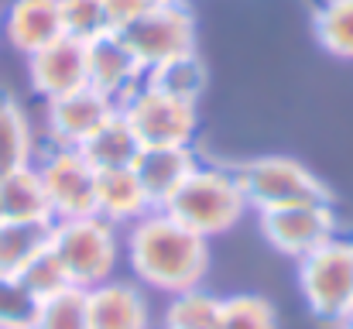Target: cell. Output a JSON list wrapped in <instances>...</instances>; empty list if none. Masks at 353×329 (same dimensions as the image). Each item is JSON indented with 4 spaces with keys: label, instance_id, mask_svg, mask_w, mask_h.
Masks as SVG:
<instances>
[{
    "label": "cell",
    "instance_id": "6da1fadb",
    "mask_svg": "<svg viewBox=\"0 0 353 329\" xmlns=\"http://www.w3.org/2000/svg\"><path fill=\"white\" fill-rule=\"evenodd\" d=\"M123 257L141 285L165 295L199 288L210 275V240L185 230L165 210H151L127 226Z\"/></svg>",
    "mask_w": 353,
    "mask_h": 329
},
{
    "label": "cell",
    "instance_id": "7a4b0ae2",
    "mask_svg": "<svg viewBox=\"0 0 353 329\" xmlns=\"http://www.w3.org/2000/svg\"><path fill=\"white\" fill-rule=\"evenodd\" d=\"M161 210L203 240H213L240 223V217L247 213V199L236 186L234 168L199 161Z\"/></svg>",
    "mask_w": 353,
    "mask_h": 329
},
{
    "label": "cell",
    "instance_id": "3957f363",
    "mask_svg": "<svg viewBox=\"0 0 353 329\" xmlns=\"http://www.w3.org/2000/svg\"><path fill=\"white\" fill-rule=\"evenodd\" d=\"M48 247L62 261L69 281L90 292L114 278L117 261L123 254V237L117 233L114 223L93 213V217L55 219L48 233Z\"/></svg>",
    "mask_w": 353,
    "mask_h": 329
},
{
    "label": "cell",
    "instance_id": "277c9868",
    "mask_svg": "<svg viewBox=\"0 0 353 329\" xmlns=\"http://www.w3.org/2000/svg\"><path fill=\"white\" fill-rule=\"evenodd\" d=\"M236 186L247 199V210L268 213V210H288V206H309V203H333L326 182L288 154H257L234 168Z\"/></svg>",
    "mask_w": 353,
    "mask_h": 329
},
{
    "label": "cell",
    "instance_id": "5b68a950",
    "mask_svg": "<svg viewBox=\"0 0 353 329\" xmlns=\"http://www.w3.org/2000/svg\"><path fill=\"white\" fill-rule=\"evenodd\" d=\"M299 292L309 312L330 326L353 319V240L333 237L299 261Z\"/></svg>",
    "mask_w": 353,
    "mask_h": 329
},
{
    "label": "cell",
    "instance_id": "8992f818",
    "mask_svg": "<svg viewBox=\"0 0 353 329\" xmlns=\"http://www.w3.org/2000/svg\"><path fill=\"white\" fill-rule=\"evenodd\" d=\"M117 34L137 59L141 72H151L179 55L196 52V17L185 0H154Z\"/></svg>",
    "mask_w": 353,
    "mask_h": 329
},
{
    "label": "cell",
    "instance_id": "52a82bcc",
    "mask_svg": "<svg viewBox=\"0 0 353 329\" xmlns=\"http://www.w3.org/2000/svg\"><path fill=\"white\" fill-rule=\"evenodd\" d=\"M120 113L137 134L141 148H168V144H189L199 127L196 103H182L175 97H165L151 86H137L130 97L120 100Z\"/></svg>",
    "mask_w": 353,
    "mask_h": 329
},
{
    "label": "cell",
    "instance_id": "ba28073f",
    "mask_svg": "<svg viewBox=\"0 0 353 329\" xmlns=\"http://www.w3.org/2000/svg\"><path fill=\"white\" fill-rule=\"evenodd\" d=\"M38 175L48 192V206L55 219H76L97 213V168L86 161L79 148H52L41 154Z\"/></svg>",
    "mask_w": 353,
    "mask_h": 329
},
{
    "label": "cell",
    "instance_id": "9c48e42d",
    "mask_svg": "<svg viewBox=\"0 0 353 329\" xmlns=\"http://www.w3.org/2000/svg\"><path fill=\"white\" fill-rule=\"evenodd\" d=\"M257 230L285 257L302 261L316 247L336 237V213L330 203H309V206H288V210H268L257 213Z\"/></svg>",
    "mask_w": 353,
    "mask_h": 329
},
{
    "label": "cell",
    "instance_id": "30bf717a",
    "mask_svg": "<svg viewBox=\"0 0 353 329\" xmlns=\"http://www.w3.org/2000/svg\"><path fill=\"white\" fill-rule=\"evenodd\" d=\"M114 113L117 103L110 97H103L93 86H83L69 97L45 103V130L52 148H83Z\"/></svg>",
    "mask_w": 353,
    "mask_h": 329
},
{
    "label": "cell",
    "instance_id": "8fae6325",
    "mask_svg": "<svg viewBox=\"0 0 353 329\" xmlns=\"http://www.w3.org/2000/svg\"><path fill=\"white\" fill-rule=\"evenodd\" d=\"M28 83L45 103L90 86L86 83V41L62 34L52 45L28 55Z\"/></svg>",
    "mask_w": 353,
    "mask_h": 329
},
{
    "label": "cell",
    "instance_id": "7c38bea8",
    "mask_svg": "<svg viewBox=\"0 0 353 329\" xmlns=\"http://www.w3.org/2000/svg\"><path fill=\"white\" fill-rule=\"evenodd\" d=\"M141 79H144V72L117 31H107V34L86 41V83L93 90H100L103 97H110L117 107L123 97H130L141 86Z\"/></svg>",
    "mask_w": 353,
    "mask_h": 329
},
{
    "label": "cell",
    "instance_id": "4fadbf2b",
    "mask_svg": "<svg viewBox=\"0 0 353 329\" xmlns=\"http://www.w3.org/2000/svg\"><path fill=\"white\" fill-rule=\"evenodd\" d=\"M0 31L14 52H21L24 59L34 55L38 48L62 38L59 0H10L3 10Z\"/></svg>",
    "mask_w": 353,
    "mask_h": 329
},
{
    "label": "cell",
    "instance_id": "5bb4252c",
    "mask_svg": "<svg viewBox=\"0 0 353 329\" xmlns=\"http://www.w3.org/2000/svg\"><path fill=\"white\" fill-rule=\"evenodd\" d=\"M90 329H154L151 306L134 281L110 278L86 292Z\"/></svg>",
    "mask_w": 353,
    "mask_h": 329
},
{
    "label": "cell",
    "instance_id": "9a60e30c",
    "mask_svg": "<svg viewBox=\"0 0 353 329\" xmlns=\"http://www.w3.org/2000/svg\"><path fill=\"white\" fill-rule=\"evenodd\" d=\"M196 165H199V158L189 144H168V148H141L130 168L141 179L151 206L161 210Z\"/></svg>",
    "mask_w": 353,
    "mask_h": 329
},
{
    "label": "cell",
    "instance_id": "2e32d148",
    "mask_svg": "<svg viewBox=\"0 0 353 329\" xmlns=\"http://www.w3.org/2000/svg\"><path fill=\"white\" fill-rule=\"evenodd\" d=\"M154 206L134 175V168H110L97 172V217H103L114 226H130L134 219L148 217Z\"/></svg>",
    "mask_w": 353,
    "mask_h": 329
},
{
    "label": "cell",
    "instance_id": "e0dca14e",
    "mask_svg": "<svg viewBox=\"0 0 353 329\" xmlns=\"http://www.w3.org/2000/svg\"><path fill=\"white\" fill-rule=\"evenodd\" d=\"M0 217L10 223H55L38 165L17 168L0 179Z\"/></svg>",
    "mask_w": 353,
    "mask_h": 329
},
{
    "label": "cell",
    "instance_id": "ac0fdd59",
    "mask_svg": "<svg viewBox=\"0 0 353 329\" xmlns=\"http://www.w3.org/2000/svg\"><path fill=\"white\" fill-rule=\"evenodd\" d=\"M34 165V127L21 100L0 93V179Z\"/></svg>",
    "mask_w": 353,
    "mask_h": 329
},
{
    "label": "cell",
    "instance_id": "d6986e66",
    "mask_svg": "<svg viewBox=\"0 0 353 329\" xmlns=\"http://www.w3.org/2000/svg\"><path fill=\"white\" fill-rule=\"evenodd\" d=\"M86 154V161L97 168V172H110V168H130L137 151H141V141L137 134L130 130V123L123 120V113H117L79 148Z\"/></svg>",
    "mask_w": 353,
    "mask_h": 329
},
{
    "label": "cell",
    "instance_id": "ffe728a7",
    "mask_svg": "<svg viewBox=\"0 0 353 329\" xmlns=\"http://www.w3.org/2000/svg\"><path fill=\"white\" fill-rule=\"evenodd\" d=\"M206 79H210L206 62L199 59V52H189V55H179V59L144 72L141 83L158 90V93H165V97H175L182 103H196L199 107V100L206 93Z\"/></svg>",
    "mask_w": 353,
    "mask_h": 329
},
{
    "label": "cell",
    "instance_id": "44dd1931",
    "mask_svg": "<svg viewBox=\"0 0 353 329\" xmlns=\"http://www.w3.org/2000/svg\"><path fill=\"white\" fill-rule=\"evenodd\" d=\"M312 34L323 52L353 62V0H323L312 14Z\"/></svg>",
    "mask_w": 353,
    "mask_h": 329
},
{
    "label": "cell",
    "instance_id": "7402d4cb",
    "mask_svg": "<svg viewBox=\"0 0 353 329\" xmlns=\"http://www.w3.org/2000/svg\"><path fill=\"white\" fill-rule=\"evenodd\" d=\"M52 223H0V275L17 278L24 264L48 247Z\"/></svg>",
    "mask_w": 353,
    "mask_h": 329
},
{
    "label": "cell",
    "instance_id": "603a6c76",
    "mask_svg": "<svg viewBox=\"0 0 353 329\" xmlns=\"http://www.w3.org/2000/svg\"><path fill=\"white\" fill-rule=\"evenodd\" d=\"M216 312H220V299L199 285V288L168 295V306L161 312V329H213Z\"/></svg>",
    "mask_w": 353,
    "mask_h": 329
},
{
    "label": "cell",
    "instance_id": "cb8c5ba5",
    "mask_svg": "<svg viewBox=\"0 0 353 329\" xmlns=\"http://www.w3.org/2000/svg\"><path fill=\"white\" fill-rule=\"evenodd\" d=\"M213 329H278V312L264 295H227L220 299L216 326Z\"/></svg>",
    "mask_w": 353,
    "mask_h": 329
},
{
    "label": "cell",
    "instance_id": "d4e9b609",
    "mask_svg": "<svg viewBox=\"0 0 353 329\" xmlns=\"http://www.w3.org/2000/svg\"><path fill=\"white\" fill-rule=\"evenodd\" d=\"M34 329H90V302L83 288H65L45 302H38Z\"/></svg>",
    "mask_w": 353,
    "mask_h": 329
},
{
    "label": "cell",
    "instance_id": "484cf974",
    "mask_svg": "<svg viewBox=\"0 0 353 329\" xmlns=\"http://www.w3.org/2000/svg\"><path fill=\"white\" fill-rule=\"evenodd\" d=\"M17 281H21L38 302H45V299H52V295L72 288V281H69V275H65V268H62V261L55 257L52 247L38 250V254L24 264V271L17 275Z\"/></svg>",
    "mask_w": 353,
    "mask_h": 329
},
{
    "label": "cell",
    "instance_id": "4316f807",
    "mask_svg": "<svg viewBox=\"0 0 353 329\" xmlns=\"http://www.w3.org/2000/svg\"><path fill=\"white\" fill-rule=\"evenodd\" d=\"M59 14H62V34L76 41H93L110 31L103 0H59Z\"/></svg>",
    "mask_w": 353,
    "mask_h": 329
},
{
    "label": "cell",
    "instance_id": "83f0119b",
    "mask_svg": "<svg viewBox=\"0 0 353 329\" xmlns=\"http://www.w3.org/2000/svg\"><path fill=\"white\" fill-rule=\"evenodd\" d=\"M38 299L10 275H0V329H28L34 326Z\"/></svg>",
    "mask_w": 353,
    "mask_h": 329
},
{
    "label": "cell",
    "instance_id": "f1b7e54d",
    "mask_svg": "<svg viewBox=\"0 0 353 329\" xmlns=\"http://www.w3.org/2000/svg\"><path fill=\"white\" fill-rule=\"evenodd\" d=\"M154 0H103V10H107V21H110V31H123L130 21H137Z\"/></svg>",
    "mask_w": 353,
    "mask_h": 329
},
{
    "label": "cell",
    "instance_id": "f546056e",
    "mask_svg": "<svg viewBox=\"0 0 353 329\" xmlns=\"http://www.w3.org/2000/svg\"><path fill=\"white\" fill-rule=\"evenodd\" d=\"M336 329H353V319H347V323H340Z\"/></svg>",
    "mask_w": 353,
    "mask_h": 329
},
{
    "label": "cell",
    "instance_id": "4dcf8cb0",
    "mask_svg": "<svg viewBox=\"0 0 353 329\" xmlns=\"http://www.w3.org/2000/svg\"><path fill=\"white\" fill-rule=\"evenodd\" d=\"M0 223H3V217H0Z\"/></svg>",
    "mask_w": 353,
    "mask_h": 329
},
{
    "label": "cell",
    "instance_id": "1f68e13d",
    "mask_svg": "<svg viewBox=\"0 0 353 329\" xmlns=\"http://www.w3.org/2000/svg\"><path fill=\"white\" fill-rule=\"evenodd\" d=\"M28 329H34V326H28Z\"/></svg>",
    "mask_w": 353,
    "mask_h": 329
}]
</instances>
